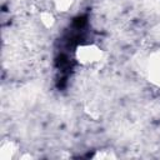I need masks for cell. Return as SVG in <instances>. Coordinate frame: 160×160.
I'll return each mask as SVG.
<instances>
[{
    "label": "cell",
    "mask_w": 160,
    "mask_h": 160,
    "mask_svg": "<svg viewBox=\"0 0 160 160\" xmlns=\"http://www.w3.org/2000/svg\"><path fill=\"white\" fill-rule=\"evenodd\" d=\"M104 59V51L96 44H81L75 50V60L82 66H92Z\"/></svg>",
    "instance_id": "cell-1"
},
{
    "label": "cell",
    "mask_w": 160,
    "mask_h": 160,
    "mask_svg": "<svg viewBox=\"0 0 160 160\" xmlns=\"http://www.w3.org/2000/svg\"><path fill=\"white\" fill-rule=\"evenodd\" d=\"M146 75L152 85L160 88V50L151 52L148 58Z\"/></svg>",
    "instance_id": "cell-2"
},
{
    "label": "cell",
    "mask_w": 160,
    "mask_h": 160,
    "mask_svg": "<svg viewBox=\"0 0 160 160\" xmlns=\"http://www.w3.org/2000/svg\"><path fill=\"white\" fill-rule=\"evenodd\" d=\"M16 151H18V145L14 141H11V140L4 141L1 144V148H0V158L2 160L12 159L15 156V152Z\"/></svg>",
    "instance_id": "cell-3"
},
{
    "label": "cell",
    "mask_w": 160,
    "mask_h": 160,
    "mask_svg": "<svg viewBox=\"0 0 160 160\" xmlns=\"http://www.w3.org/2000/svg\"><path fill=\"white\" fill-rule=\"evenodd\" d=\"M72 5H74V0H54V8L60 12H65L70 10Z\"/></svg>",
    "instance_id": "cell-4"
},
{
    "label": "cell",
    "mask_w": 160,
    "mask_h": 160,
    "mask_svg": "<svg viewBox=\"0 0 160 160\" xmlns=\"http://www.w3.org/2000/svg\"><path fill=\"white\" fill-rule=\"evenodd\" d=\"M40 21L45 28H51L55 22V18L50 11H42L40 14Z\"/></svg>",
    "instance_id": "cell-5"
}]
</instances>
